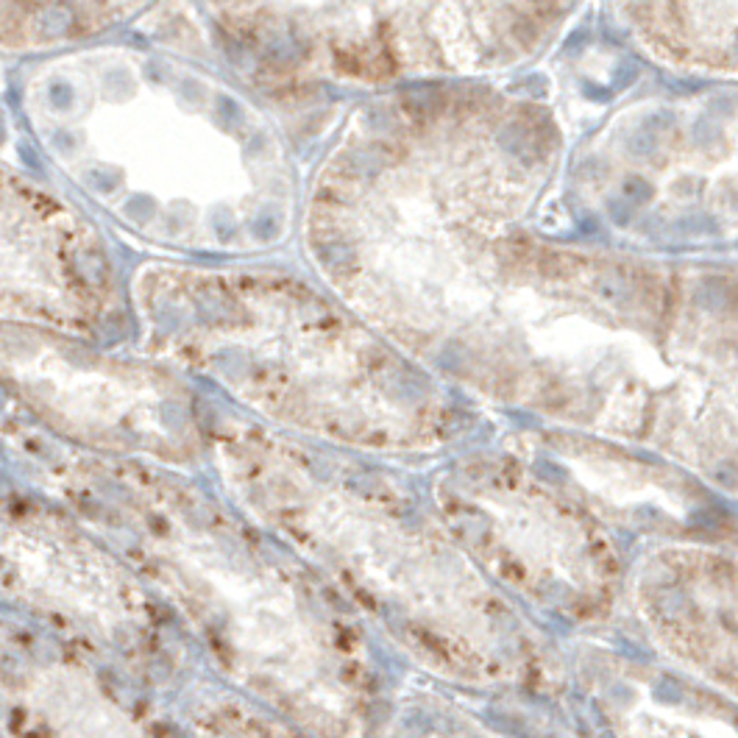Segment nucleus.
Here are the masks:
<instances>
[{
  "label": "nucleus",
  "mask_w": 738,
  "mask_h": 738,
  "mask_svg": "<svg viewBox=\"0 0 738 738\" xmlns=\"http://www.w3.org/2000/svg\"><path fill=\"white\" fill-rule=\"evenodd\" d=\"M15 106L73 198L181 262L290 240L298 175L273 112L226 70L153 42H95L15 78Z\"/></svg>",
  "instance_id": "obj_1"
},
{
  "label": "nucleus",
  "mask_w": 738,
  "mask_h": 738,
  "mask_svg": "<svg viewBox=\"0 0 738 738\" xmlns=\"http://www.w3.org/2000/svg\"><path fill=\"white\" fill-rule=\"evenodd\" d=\"M3 465L70 510L145 583L232 691L320 735L351 685L326 599L290 551L184 471L67 446L0 407Z\"/></svg>",
  "instance_id": "obj_2"
},
{
  "label": "nucleus",
  "mask_w": 738,
  "mask_h": 738,
  "mask_svg": "<svg viewBox=\"0 0 738 738\" xmlns=\"http://www.w3.org/2000/svg\"><path fill=\"white\" fill-rule=\"evenodd\" d=\"M137 354L290 438L402 449L421 393L399 357L307 279L257 262L153 259L128 276Z\"/></svg>",
  "instance_id": "obj_3"
},
{
  "label": "nucleus",
  "mask_w": 738,
  "mask_h": 738,
  "mask_svg": "<svg viewBox=\"0 0 738 738\" xmlns=\"http://www.w3.org/2000/svg\"><path fill=\"white\" fill-rule=\"evenodd\" d=\"M0 602L148 685L170 683L187 635L145 583L70 510L0 468Z\"/></svg>",
  "instance_id": "obj_4"
},
{
  "label": "nucleus",
  "mask_w": 738,
  "mask_h": 738,
  "mask_svg": "<svg viewBox=\"0 0 738 738\" xmlns=\"http://www.w3.org/2000/svg\"><path fill=\"white\" fill-rule=\"evenodd\" d=\"M0 407L92 454L173 471L207 460V399L139 354L0 326Z\"/></svg>",
  "instance_id": "obj_5"
},
{
  "label": "nucleus",
  "mask_w": 738,
  "mask_h": 738,
  "mask_svg": "<svg viewBox=\"0 0 738 738\" xmlns=\"http://www.w3.org/2000/svg\"><path fill=\"white\" fill-rule=\"evenodd\" d=\"M0 326L109 348L134 332L128 279L95 215L59 184L0 164Z\"/></svg>",
  "instance_id": "obj_6"
},
{
  "label": "nucleus",
  "mask_w": 738,
  "mask_h": 738,
  "mask_svg": "<svg viewBox=\"0 0 738 738\" xmlns=\"http://www.w3.org/2000/svg\"><path fill=\"white\" fill-rule=\"evenodd\" d=\"M0 732L6 738H184L81 646L0 616Z\"/></svg>",
  "instance_id": "obj_7"
},
{
  "label": "nucleus",
  "mask_w": 738,
  "mask_h": 738,
  "mask_svg": "<svg viewBox=\"0 0 738 738\" xmlns=\"http://www.w3.org/2000/svg\"><path fill=\"white\" fill-rule=\"evenodd\" d=\"M142 3H0V51L40 53L87 48L145 12Z\"/></svg>",
  "instance_id": "obj_8"
},
{
  "label": "nucleus",
  "mask_w": 738,
  "mask_h": 738,
  "mask_svg": "<svg viewBox=\"0 0 738 738\" xmlns=\"http://www.w3.org/2000/svg\"><path fill=\"white\" fill-rule=\"evenodd\" d=\"M0 738H6V735H3V732H0Z\"/></svg>",
  "instance_id": "obj_9"
}]
</instances>
